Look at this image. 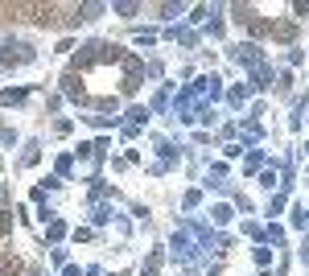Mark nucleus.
I'll return each mask as SVG.
<instances>
[{
	"instance_id": "obj_1",
	"label": "nucleus",
	"mask_w": 309,
	"mask_h": 276,
	"mask_svg": "<svg viewBox=\"0 0 309 276\" xmlns=\"http://www.w3.org/2000/svg\"><path fill=\"white\" fill-rule=\"evenodd\" d=\"M0 198H4V186H0Z\"/></svg>"
}]
</instances>
